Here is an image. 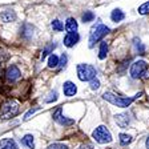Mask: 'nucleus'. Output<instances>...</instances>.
<instances>
[{"instance_id":"nucleus-1","label":"nucleus","mask_w":149,"mask_h":149,"mask_svg":"<svg viewBox=\"0 0 149 149\" xmlns=\"http://www.w3.org/2000/svg\"><path fill=\"white\" fill-rule=\"evenodd\" d=\"M139 96H141V93H139V95H136V96H133V97H123L113 92H105L102 95V99L107 100L108 102H111L112 105L118 107V108H127V107H129Z\"/></svg>"},{"instance_id":"nucleus-2","label":"nucleus","mask_w":149,"mask_h":149,"mask_svg":"<svg viewBox=\"0 0 149 149\" xmlns=\"http://www.w3.org/2000/svg\"><path fill=\"white\" fill-rule=\"evenodd\" d=\"M20 105L16 100H7L0 107V117L3 120H9L19 113Z\"/></svg>"},{"instance_id":"nucleus-3","label":"nucleus","mask_w":149,"mask_h":149,"mask_svg":"<svg viewBox=\"0 0 149 149\" xmlns=\"http://www.w3.org/2000/svg\"><path fill=\"white\" fill-rule=\"evenodd\" d=\"M77 76L81 81H91L96 77V68L89 64H79Z\"/></svg>"},{"instance_id":"nucleus-4","label":"nucleus","mask_w":149,"mask_h":149,"mask_svg":"<svg viewBox=\"0 0 149 149\" xmlns=\"http://www.w3.org/2000/svg\"><path fill=\"white\" fill-rule=\"evenodd\" d=\"M92 137L95 139V141L99 144H108L112 141V134L109 132V129L104 125H100L96 129L93 130Z\"/></svg>"},{"instance_id":"nucleus-5","label":"nucleus","mask_w":149,"mask_h":149,"mask_svg":"<svg viewBox=\"0 0 149 149\" xmlns=\"http://www.w3.org/2000/svg\"><path fill=\"white\" fill-rule=\"evenodd\" d=\"M146 71H148V63L144 61V60H137L130 65L129 74L132 79H140L145 76Z\"/></svg>"},{"instance_id":"nucleus-6","label":"nucleus","mask_w":149,"mask_h":149,"mask_svg":"<svg viewBox=\"0 0 149 149\" xmlns=\"http://www.w3.org/2000/svg\"><path fill=\"white\" fill-rule=\"evenodd\" d=\"M107 33H109V28L104 24H99V25H96V27L93 28L92 32H91V36H89V47L91 48H92L97 41L101 40Z\"/></svg>"},{"instance_id":"nucleus-7","label":"nucleus","mask_w":149,"mask_h":149,"mask_svg":"<svg viewBox=\"0 0 149 149\" xmlns=\"http://www.w3.org/2000/svg\"><path fill=\"white\" fill-rule=\"evenodd\" d=\"M61 112H63L61 107H59V108L53 112V120H55L56 123H59L60 125H64V127H69V125L74 124L73 120H71V118H68V117H64V116L61 115Z\"/></svg>"},{"instance_id":"nucleus-8","label":"nucleus","mask_w":149,"mask_h":149,"mask_svg":"<svg viewBox=\"0 0 149 149\" xmlns=\"http://www.w3.org/2000/svg\"><path fill=\"white\" fill-rule=\"evenodd\" d=\"M20 76H22V72H20V69L16 67V65H11V67H8V69L6 71V77L8 81H16L17 79H20Z\"/></svg>"},{"instance_id":"nucleus-9","label":"nucleus","mask_w":149,"mask_h":149,"mask_svg":"<svg viewBox=\"0 0 149 149\" xmlns=\"http://www.w3.org/2000/svg\"><path fill=\"white\" fill-rule=\"evenodd\" d=\"M63 92H64V95L67 97H72L77 92V87H76L72 81H65V83L63 84Z\"/></svg>"},{"instance_id":"nucleus-10","label":"nucleus","mask_w":149,"mask_h":149,"mask_svg":"<svg viewBox=\"0 0 149 149\" xmlns=\"http://www.w3.org/2000/svg\"><path fill=\"white\" fill-rule=\"evenodd\" d=\"M79 40H80V36H79L77 32H73V33H67V35H65V37H64V45L68 47V48H71V47H73Z\"/></svg>"},{"instance_id":"nucleus-11","label":"nucleus","mask_w":149,"mask_h":149,"mask_svg":"<svg viewBox=\"0 0 149 149\" xmlns=\"http://www.w3.org/2000/svg\"><path fill=\"white\" fill-rule=\"evenodd\" d=\"M0 19H1L4 23L15 22L16 13H15V11H12V9H6V11H3V12L0 13Z\"/></svg>"},{"instance_id":"nucleus-12","label":"nucleus","mask_w":149,"mask_h":149,"mask_svg":"<svg viewBox=\"0 0 149 149\" xmlns=\"http://www.w3.org/2000/svg\"><path fill=\"white\" fill-rule=\"evenodd\" d=\"M0 149H19V146L13 139H1L0 140Z\"/></svg>"},{"instance_id":"nucleus-13","label":"nucleus","mask_w":149,"mask_h":149,"mask_svg":"<svg viewBox=\"0 0 149 149\" xmlns=\"http://www.w3.org/2000/svg\"><path fill=\"white\" fill-rule=\"evenodd\" d=\"M77 22H76V19L73 17H69L68 20H67V23H65L64 28H65V31L68 32V33H73V32L77 31Z\"/></svg>"},{"instance_id":"nucleus-14","label":"nucleus","mask_w":149,"mask_h":149,"mask_svg":"<svg viewBox=\"0 0 149 149\" xmlns=\"http://www.w3.org/2000/svg\"><path fill=\"white\" fill-rule=\"evenodd\" d=\"M124 17H125V13L123 12L121 9H118V8L113 9L112 13H111L112 22H115V23H118V22H121V20H124Z\"/></svg>"},{"instance_id":"nucleus-15","label":"nucleus","mask_w":149,"mask_h":149,"mask_svg":"<svg viewBox=\"0 0 149 149\" xmlns=\"http://www.w3.org/2000/svg\"><path fill=\"white\" fill-rule=\"evenodd\" d=\"M116 123H117L118 127L125 128L129 125V118H128L127 115H117L116 116Z\"/></svg>"},{"instance_id":"nucleus-16","label":"nucleus","mask_w":149,"mask_h":149,"mask_svg":"<svg viewBox=\"0 0 149 149\" xmlns=\"http://www.w3.org/2000/svg\"><path fill=\"white\" fill-rule=\"evenodd\" d=\"M22 144L25 145L27 148H29V149H33V146H35L33 136H32V134H25V136L22 139Z\"/></svg>"},{"instance_id":"nucleus-17","label":"nucleus","mask_w":149,"mask_h":149,"mask_svg":"<svg viewBox=\"0 0 149 149\" xmlns=\"http://www.w3.org/2000/svg\"><path fill=\"white\" fill-rule=\"evenodd\" d=\"M108 55V44L105 41H101L100 44V51H99V59L100 60H104Z\"/></svg>"},{"instance_id":"nucleus-18","label":"nucleus","mask_w":149,"mask_h":149,"mask_svg":"<svg viewBox=\"0 0 149 149\" xmlns=\"http://www.w3.org/2000/svg\"><path fill=\"white\" fill-rule=\"evenodd\" d=\"M59 65V56H56L55 53H51L49 60H48V67L49 68H56Z\"/></svg>"},{"instance_id":"nucleus-19","label":"nucleus","mask_w":149,"mask_h":149,"mask_svg":"<svg viewBox=\"0 0 149 149\" xmlns=\"http://www.w3.org/2000/svg\"><path fill=\"white\" fill-rule=\"evenodd\" d=\"M120 144L121 145H128V144L132 141V136L129 134H125V133H120Z\"/></svg>"},{"instance_id":"nucleus-20","label":"nucleus","mask_w":149,"mask_h":149,"mask_svg":"<svg viewBox=\"0 0 149 149\" xmlns=\"http://www.w3.org/2000/svg\"><path fill=\"white\" fill-rule=\"evenodd\" d=\"M95 19V13L92 11H85V13L83 15V22L84 23H89V22H93Z\"/></svg>"},{"instance_id":"nucleus-21","label":"nucleus","mask_w":149,"mask_h":149,"mask_svg":"<svg viewBox=\"0 0 149 149\" xmlns=\"http://www.w3.org/2000/svg\"><path fill=\"white\" fill-rule=\"evenodd\" d=\"M139 13H141V15L149 13V1H145L144 4H141V6L139 7Z\"/></svg>"},{"instance_id":"nucleus-22","label":"nucleus","mask_w":149,"mask_h":149,"mask_svg":"<svg viewBox=\"0 0 149 149\" xmlns=\"http://www.w3.org/2000/svg\"><path fill=\"white\" fill-rule=\"evenodd\" d=\"M52 28L55 29V31H57V32H60V31H63L64 29V25H63V23L60 22V20H53L52 22Z\"/></svg>"},{"instance_id":"nucleus-23","label":"nucleus","mask_w":149,"mask_h":149,"mask_svg":"<svg viewBox=\"0 0 149 149\" xmlns=\"http://www.w3.org/2000/svg\"><path fill=\"white\" fill-rule=\"evenodd\" d=\"M55 47H56L55 44H51V45H48V47H47L45 49H44L43 52H41V60H44V59H45L47 56H48V55H49V53L53 51V48H55Z\"/></svg>"},{"instance_id":"nucleus-24","label":"nucleus","mask_w":149,"mask_h":149,"mask_svg":"<svg viewBox=\"0 0 149 149\" xmlns=\"http://www.w3.org/2000/svg\"><path fill=\"white\" fill-rule=\"evenodd\" d=\"M48 149H68V146L64 145V144L56 143V144H52V145L48 146Z\"/></svg>"},{"instance_id":"nucleus-25","label":"nucleus","mask_w":149,"mask_h":149,"mask_svg":"<svg viewBox=\"0 0 149 149\" xmlns=\"http://www.w3.org/2000/svg\"><path fill=\"white\" fill-rule=\"evenodd\" d=\"M100 88V81L97 80V79H93V80H91V89L96 91Z\"/></svg>"},{"instance_id":"nucleus-26","label":"nucleus","mask_w":149,"mask_h":149,"mask_svg":"<svg viewBox=\"0 0 149 149\" xmlns=\"http://www.w3.org/2000/svg\"><path fill=\"white\" fill-rule=\"evenodd\" d=\"M8 57H9V55H8V53H7L4 49H1V48H0V63L6 61V60L8 59Z\"/></svg>"},{"instance_id":"nucleus-27","label":"nucleus","mask_w":149,"mask_h":149,"mask_svg":"<svg viewBox=\"0 0 149 149\" xmlns=\"http://www.w3.org/2000/svg\"><path fill=\"white\" fill-rule=\"evenodd\" d=\"M49 96L51 97H48V99L45 100L47 102H52V101H56V100H57V93H56V92H52Z\"/></svg>"},{"instance_id":"nucleus-28","label":"nucleus","mask_w":149,"mask_h":149,"mask_svg":"<svg viewBox=\"0 0 149 149\" xmlns=\"http://www.w3.org/2000/svg\"><path fill=\"white\" fill-rule=\"evenodd\" d=\"M65 64H67V56L63 53L61 57L59 59V65H60V67H65Z\"/></svg>"},{"instance_id":"nucleus-29","label":"nucleus","mask_w":149,"mask_h":149,"mask_svg":"<svg viewBox=\"0 0 149 149\" xmlns=\"http://www.w3.org/2000/svg\"><path fill=\"white\" fill-rule=\"evenodd\" d=\"M37 109H39V107H35V108H33V109H31V111H29V112H28V113H27V115H25V116H24V120H25V121H27V120H28V118L31 117V116H32V115H33L35 112H36V111H37Z\"/></svg>"},{"instance_id":"nucleus-30","label":"nucleus","mask_w":149,"mask_h":149,"mask_svg":"<svg viewBox=\"0 0 149 149\" xmlns=\"http://www.w3.org/2000/svg\"><path fill=\"white\" fill-rule=\"evenodd\" d=\"M79 149H93V145L92 144H89V143H87V144H83Z\"/></svg>"},{"instance_id":"nucleus-31","label":"nucleus","mask_w":149,"mask_h":149,"mask_svg":"<svg viewBox=\"0 0 149 149\" xmlns=\"http://www.w3.org/2000/svg\"><path fill=\"white\" fill-rule=\"evenodd\" d=\"M145 145H146V149H149V137L146 139V143H145Z\"/></svg>"}]
</instances>
